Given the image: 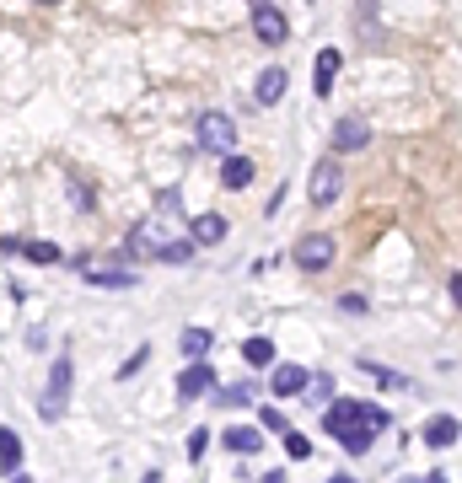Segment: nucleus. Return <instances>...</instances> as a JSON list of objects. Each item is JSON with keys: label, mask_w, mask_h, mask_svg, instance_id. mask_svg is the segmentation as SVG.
Instances as JSON below:
<instances>
[{"label": "nucleus", "mask_w": 462, "mask_h": 483, "mask_svg": "<svg viewBox=\"0 0 462 483\" xmlns=\"http://www.w3.org/2000/svg\"><path fill=\"white\" fill-rule=\"evenodd\" d=\"M178 210H183V199L167 188V194H156V210L129 231V242H124V258H161V247H172L178 237H183V220H178Z\"/></svg>", "instance_id": "obj_1"}, {"label": "nucleus", "mask_w": 462, "mask_h": 483, "mask_svg": "<svg viewBox=\"0 0 462 483\" xmlns=\"http://www.w3.org/2000/svg\"><path fill=\"white\" fill-rule=\"evenodd\" d=\"M199 151H215V156L237 151V124H231L221 108H205V113H199Z\"/></svg>", "instance_id": "obj_2"}, {"label": "nucleus", "mask_w": 462, "mask_h": 483, "mask_svg": "<svg viewBox=\"0 0 462 483\" xmlns=\"http://www.w3.org/2000/svg\"><path fill=\"white\" fill-rule=\"evenodd\" d=\"M339 194H344L339 156H323V161H312V172H307V199H312V204H334Z\"/></svg>", "instance_id": "obj_3"}, {"label": "nucleus", "mask_w": 462, "mask_h": 483, "mask_svg": "<svg viewBox=\"0 0 462 483\" xmlns=\"http://www.w3.org/2000/svg\"><path fill=\"white\" fill-rule=\"evenodd\" d=\"M70 376H75V366H70V355H59V360H54V371H48L43 403H38V414H43V419H59V414L70 409Z\"/></svg>", "instance_id": "obj_4"}, {"label": "nucleus", "mask_w": 462, "mask_h": 483, "mask_svg": "<svg viewBox=\"0 0 462 483\" xmlns=\"http://www.w3.org/2000/svg\"><path fill=\"white\" fill-rule=\"evenodd\" d=\"M366 419V398H328V414H323V430L328 436H344L350 425Z\"/></svg>", "instance_id": "obj_5"}, {"label": "nucleus", "mask_w": 462, "mask_h": 483, "mask_svg": "<svg viewBox=\"0 0 462 483\" xmlns=\"http://www.w3.org/2000/svg\"><path fill=\"white\" fill-rule=\"evenodd\" d=\"M366 145H371V124L366 118L350 113V118L334 124V156H350V151H366Z\"/></svg>", "instance_id": "obj_6"}, {"label": "nucleus", "mask_w": 462, "mask_h": 483, "mask_svg": "<svg viewBox=\"0 0 462 483\" xmlns=\"http://www.w3.org/2000/svg\"><path fill=\"white\" fill-rule=\"evenodd\" d=\"M296 263H301L307 274H318V269H328V263H334V237H323V231H312V237H301V242H296Z\"/></svg>", "instance_id": "obj_7"}, {"label": "nucleus", "mask_w": 462, "mask_h": 483, "mask_svg": "<svg viewBox=\"0 0 462 483\" xmlns=\"http://www.w3.org/2000/svg\"><path fill=\"white\" fill-rule=\"evenodd\" d=\"M86 285H97V290H129L135 285V269H124V263H86Z\"/></svg>", "instance_id": "obj_8"}, {"label": "nucleus", "mask_w": 462, "mask_h": 483, "mask_svg": "<svg viewBox=\"0 0 462 483\" xmlns=\"http://www.w3.org/2000/svg\"><path fill=\"white\" fill-rule=\"evenodd\" d=\"M215 387V371L205 366V360H188L183 371H178V398L188 403V398H199V392H210Z\"/></svg>", "instance_id": "obj_9"}, {"label": "nucleus", "mask_w": 462, "mask_h": 483, "mask_svg": "<svg viewBox=\"0 0 462 483\" xmlns=\"http://www.w3.org/2000/svg\"><path fill=\"white\" fill-rule=\"evenodd\" d=\"M253 32H258V38H264L269 48H280V43L291 38V27H285V16H280L275 5H258V11H253Z\"/></svg>", "instance_id": "obj_10"}, {"label": "nucleus", "mask_w": 462, "mask_h": 483, "mask_svg": "<svg viewBox=\"0 0 462 483\" xmlns=\"http://www.w3.org/2000/svg\"><path fill=\"white\" fill-rule=\"evenodd\" d=\"M231 231H226V215H194L188 220V242L194 247H215V242H226Z\"/></svg>", "instance_id": "obj_11"}, {"label": "nucleus", "mask_w": 462, "mask_h": 483, "mask_svg": "<svg viewBox=\"0 0 462 483\" xmlns=\"http://www.w3.org/2000/svg\"><path fill=\"white\" fill-rule=\"evenodd\" d=\"M280 97H285V70H280V65H269V70L253 81V102H258V108H275Z\"/></svg>", "instance_id": "obj_12"}, {"label": "nucleus", "mask_w": 462, "mask_h": 483, "mask_svg": "<svg viewBox=\"0 0 462 483\" xmlns=\"http://www.w3.org/2000/svg\"><path fill=\"white\" fill-rule=\"evenodd\" d=\"M425 446H431V452H452V446H458V419H452V414H436V419L425 425Z\"/></svg>", "instance_id": "obj_13"}, {"label": "nucleus", "mask_w": 462, "mask_h": 483, "mask_svg": "<svg viewBox=\"0 0 462 483\" xmlns=\"http://www.w3.org/2000/svg\"><path fill=\"white\" fill-rule=\"evenodd\" d=\"M221 183H226V188H248V183H253V161L226 151V156H221Z\"/></svg>", "instance_id": "obj_14"}, {"label": "nucleus", "mask_w": 462, "mask_h": 483, "mask_svg": "<svg viewBox=\"0 0 462 483\" xmlns=\"http://www.w3.org/2000/svg\"><path fill=\"white\" fill-rule=\"evenodd\" d=\"M301 398H307V409H328V398H334V376L328 371H307V382H301Z\"/></svg>", "instance_id": "obj_15"}, {"label": "nucleus", "mask_w": 462, "mask_h": 483, "mask_svg": "<svg viewBox=\"0 0 462 483\" xmlns=\"http://www.w3.org/2000/svg\"><path fill=\"white\" fill-rule=\"evenodd\" d=\"M226 452H237V457H253V452H264V430L231 425V430H226Z\"/></svg>", "instance_id": "obj_16"}, {"label": "nucleus", "mask_w": 462, "mask_h": 483, "mask_svg": "<svg viewBox=\"0 0 462 483\" xmlns=\"http://www.w3.org/2000/svg\"><path fill=\"white\" fill-rule=\"evenodd\" d=\"M301 382H307V366H275V398H296L301 392Z\"/></svg>", "instance_id": "obj_17"}, {"label": "nucleus", "mask_w": 462, "mask_h": 483, "mask_svg": "<svg viewBox=\"0 0 462 483\" xmlns=\"http://www.w3.org/2000/svg\"><path fill=\"white\" fill-rule=\"evenodd\" d=\"M210 344H215V333H210V328H183V339H178V349H183L188 360H205V355H210Z\"/></svg>", "instance_id": "obj_18"}, {"label": "nucleus", "mask_w": 462, "mask_h": 483, "mask_svg": "<svg viewBox=\"0 0 462 483\" xmlns=\"http://www.w3.org/2000/svg\"><path fill=\"white\" fill-rule=\"evenodd\" d=\"M0 473H22V436L16 430H0Z\"/></svg>", "instance_id": "obj_19"}, {"label": "nucleus", "mask_w": 462, "mask_h": 483, "mask_svg": "<svg viewBox=\"0 0 462 483\" xmlns=\"http://www.w3.org/2000/svg\"><path fill=\"white\" fill-rule=\"evenodd\" d=\"M339 65H344V59H339V48H323V54H318V91H323V97H328V86H334Z\"/></svg>", "instance_id": "obj_20"}, {"label": "nucleus", "mask_w": 462, "mask_h": 483, "mask_svg": "<svg viewBox=\"0 0 462 483\" xmlns=\"http://www.w3.org/2000/svg\"><path fill=\"white\" fill-rule=\"evenodd\" d=\"M242 360L258 366V371H269V366H275V344H269V339H248V344H242Z\"/></svg>", "instance_id": "obj_21"}, {"label": "nucleus", "mask_w": 462, "mask_h": 483, "mask_svg": "<svg viewBox=\"0 0 462 483\" xmlns=\"http://www.w3.org/2000/svg\"><path fill=\"white\" fill-rule=\"evenodd\" d=\"M253 392H258L253 382H237V387H221V392H215V403H221V409H242Z\"/></svg>", "instance_id": "obj_22"}, {"label": "nucleus", "mask_w": 462, "mask_h": 483, "mask_svg": "<svg viewBox=\"0 0 462 483\" xmlns=\"http://www.w3.org/2000/svg\"><path fill=\"white\" fill-rule=\"evenodd\" d=\"M361 371H366V376H377L382 387H398V392L409 387V376H398V371H388V366H377V360H361Z\"/></svg>", "instance_id": "obj_23"}, {"label": "nucleus", "mask_w": 462, "mask_h": 483, "mask_svg": "<svg viewBox=\"0 0 462 483\" xmlns=\"http://www.w3.org/2000/svg\"><path fill=\"white\" fill-rule=\"evenodd\" d=\"M285 457H291V462H307V457H312V441H307L301 430H285Z\"/></svg>", "instance_id": "obj_24"}, {"label": "nucleus", "mask_w": 462, "mask_h": 483, "mask_svg": "<svg viewBox=\"0 0 462 483\" xmlns=\"http://www.w3.org/2000/svg\"><path fill=\"white\" fill-rule=\"evenodd\" d=\"M188 258H194V242H188V231H183L172 247H161V263H188Z\"/></svg>", "instance_id": "obj_25"}, {"label": "nucleus", "mask_w": 462, "mask_h": 483, "mask_svg": "<svg viewBox=\"0 0 462 483\" xmlns=\"http://www.w3.org/2000/svg\"><path fill=\"white\" fill-rule=\"evenodd\" d=\"M22 253H27L32 263H59V247H54V242H22Z\"/></svg>", "instance_id": "obj_26"}, {"label": "nucleus", "mask_w": 462, "mask_h": 483, "mask_svg": "<svg viewBox=\"0 0 462 483\" xmlns=\"http://www.w3.org/2000/svg\"><path fill=\"white\" fill-rule=\"evenodd\" d=\"M145 360H151V344H140V349H135V355H129V360L118 366V382H129V376H135V371H140Z\"/></svg>", "instance_id": "obj_27"}, {"label": "nucleus", "mask_w": 462, "mask_h": 483, "mask_svg": "<svg viewBox=\"0 0 462 483\" xmlns=\"http://www.w3.org/2000/svg\"><path fill=\"white\" fill-rule=\"evenodd\" d=\"M258 425H264V430H269V436H285V430H291V425H285V414H280V409H258Z\"/></svg>", "instance_id": "obj_28"}, {"label": "nucleus", "mask_w": 462, "mask_h": 483, "mask_svg": "<svg viewBox=\"0 0 462 483\" xmlns=\"http://www.w3.org/2000/svg\"><path fill=\"white\" fill-rule=\"evenodd\" d=\"M205 446H210V430H194V436H188V457L199 462V457H205Z\"/></svg>", "instance_id": "obj_29"}, {"label": "nucleus", "mask_w": 462, "mask_h": 483, "mask_svg": "<svg viewBox=\"0 0 462 483\" xmlns=\"http://www.w3.org/2000/svg\"><path fill=\"white\" fill-rule=\"evenodd\" d=\"M22 253V237H0V258H16Z\"/></svg>", "instance_id": "obj_30"}, {"label": "nucleus", "mask_w": 462, "mask_h": 483, "mask_svg": "<svg viewBox=\"0 0 462 483\" xmlns=\"http://www.w3.org/2000/svg\"><path fill=\"white\" fill-rule=\"evenodd\" d=\"M258 483H285V473H269V479H258Z\"/></svg>", "instance_id": "obj_31"}, {"label": "nucleus", "mask_w": 462, "mask_h": 483, "mask_svg": "<svg viewBox=\"0 0 462 483\" xmlns=\"http://www.w3.org/2000/svg\"><path fill=\"white\" fill-rule=\"evenodd\" d=\"M11 483H32V479H22V473H11Z\"/></svg>", "instance_id": "obj_32"}, {"label": "nucleus", "mask_w": 462, "mask_h": 483, "mask_svg": "<svg viewBox=\"0 0 462 483\" xmlns=\"http://www.w3.org/2000/svg\"><path fill=\"white\" fill-rule=\"evenodd\" d=\"M328 483H355V479H344V473H339V479H328Z\"/></svg>", "instance_id": "obj_33"}, {"label": "nucleus", "mask_w": 462, "mask_h": 483, "mask_svg": "<svg viewBox=\"0 0 462 483\" xmlns=\"http://www.w3.org/2000/svg\"><path fill=\"white\" fill-rule=\"evenodd\" d=\"M38 5H59V0H38Z\"/></svg>", "instance_id": "obj_34"}, {"label": "nucleus", "mask_w": 462, "mask_h": 483, "mask_svg": "<svg viewBox=\"0 0 462 483\" xmlns=\"http://www.w3.org/2000/svg\"><path fill=\"white\" fill-rule=\"evenodd\" d=\"M404 483H425V479H404Z\"/></svg>", "instance_id": "obj_35"}, {"label": "nucleus", "mask_w": 462, "mask_h": 483, "mask_svg": "<svg viewBox=\"0 0 462 483\" xmlns=\"http://www.w3.org/2000/svg\"><path fill=\"white\" fill-rule=\"evenodd\" d=\"M307 5H312V0H307Z\"/></svg>", "instance_id": "obj_36"}]
</instances>
